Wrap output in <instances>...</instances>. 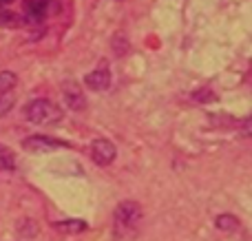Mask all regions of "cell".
<instances>
[{
	"label": "cell",
	"mask_w": 252,
	"mask_h": 241,
	"mask_svg": "<svg viewBox=\"0 0 252 241\" xmlns=\"http://www.w3.org/2000/svg\"><path fill=\"white\" fill-rule=\"evenodd\" d=\"M84 82H87L89 89H93V91H106V89L111 87V71L106 69H97L93 71V73H89L87 78H84Z\"/></svg>",
	"instance_id": "cell-7"
},
{
	"label": "cell",
	"mask_w": 252,
	"mask_h": 241,
	"mask_svg": "<svg viewBox=\"0 0 252 241\" xmlns=\"http://www.w3.org/2000/svg\"><path fill=\"white\" fill-rule=\"evenodd\" d=\"M91 157L97 166H109L118 157V149H115V144L111 140L100 137V140H93L91 144Z\"/></svg>",
	"instance_id": "cell-4"
},
{
	"label": "cell",
	"mask_w": 252,
	"mask_h": 241,
	"mask_svg": "<svg viewBox=\"0 0 252 241\" xmlns=\"http://www.w3.org/2000/svg\"><path fill=\"white\" fill-rule=\"evenodd\" d=\"M0 171H16V155L0 146Z\"/></svg>",
	"instance_id": "cell-11"
},
{
	"label": "cell",
	"mask_w": 252,
	"mask_h": 241,
	"mask_svg": "<svg viewBox=\"0 0 252 241\" xmlns=\"http://www.w3.org/2000/svg\"><path fill=\"white\" fill-rule=\"evenodd\" d=\"M16 84H18L16 73H11V71H0V93H9Z\"/></svg>",
	"instance_id": "cell-12"
},
{
	"label": "cell",
	"mask_w": 252,
	"mask_h": 241,
	"mask_svg": "<svg viewBox=\"0 0 252 241\" xmlns=\"http://www.w3.org/2000/svg\"><path fill=\"white\" fill-rule=\"evenodd\" d=\"M11 2H13V0H0V11H2L4 7H9V4H11Z\"/></svg>",
	"instance_id": "cell-16"
},
{
	"label": "cell",
	"mask_w": 252,
	"mask_h": 241,
	"mask_svg": "<svg viewBox=\"0 0 252 241\" xmlns=\"http://www.w3.org/2000/svg\"><path fill=\"white\" fill-rule=\"evenodd\" d=\"M215 226H217L221 233H235V230H239V219H237L235 215H219L217 219H215Z\"/></svg>",
	"instance_id": "cell-9"
},
{
	"label": "cell",
	"mask_w": 252,
	"mask_h": 241,
	"mask_svg": "<svg viewBox=\"0 0 252 241\" xmlns=\"http://www.w3.org/2000/svg\"><path fill=\"white\" fill-rule=\"evenodd\" d=\"M51 7H53V0H25V2H22V13H25L27 22L40 25V22L49 16Z\"/></svg>",
	"instance_id": "cell-5"
},
{
	"label": "cell",
	"mask_w": 252,
	"mask_h": 241,
	"mask_svg": "<svg viewBox=\"0 0 252 241\" xmlns=\"http://www.w3.org/2000/svg\"><path fill=\"white\" fill-rule=\"evenodd\" d=\"M0 25H2V27H18V25H20V22H18V16H16V13H4V9H2V11H0Z\"/></svg>",
	"instance_id": "cell-14"
},
{
	"label": "cell",
	"mask_w": 252,
	"mask_h": 241,
	"mask_svg": "<svg viewBox=\"0 0 252 241\" xmlns=\"http://www.w3.org/2000/svg\"><path fill=\"white\" fill-rule=\"evenodd\" d=\"M144 219V211L137 202L118 204L113 212V239L115 241H135L139 235V224Z\"/></svg>",
	"instance_id": "cell-1"
},
{
	"label": "cell",
	"mask_w": 252,
	"mask_h": 241,
	"mask_svg": "<svg viewBox=\"0 0 252 241\" xmlns=\"http://www.w3.org/2000/svg\"><path fill=\"white\" fill-rule=\"evenodd\" d=\"M11 106H13V95H9V93H0V120L11 111Z\"/></svg>",
	"instance_id": "cell-13"
},
{
	"label": "cell",
	"mask_w": 252,
	"mask_h": 241,
	"mask_svg": "<svg viewBox=\"0 0 252 241\" xmlns=\"http://www.w3.org/2000/svg\"><path fill=\"white\" fill-rule=\"evenodd\" d=\"M25 118L35 126H53V124L62 122L64 111L47 97H38L25 106Z\"/></svg>",
	"instance_id": "cell-2"
},
{
	"label": "cell",
	"mask_w": 252,
	"mask_h": 241,
	"mask_svg": "<svg viewBox=\"0 0 252 241\" xmlns=\"http://www.w3.org/2000/svg\"><path fill=\"white\" fill-rule=\"evenodd\" d=\"M53 228L58 233H66V235H80L87 230V221L82 219H66V221H53Z\"/></svg>",
	"instance_id": "cell-8"
},
{
	"label": "cell",
	"mask_w": 252,
	"mask_h": 241,
	"mask_svg": "<svg viewBox=\"0 0 252 241\" xmlns=\"http://www.w3.org/2000/svg\"><path fill=\"white\" fill-rule=\"evenodd\" d=\"M192 100H197V102H213L215 100V93L208 91V89H199V91L192 93Z\"/></svg>",
	"instance_id": "cell-15"
},
{
	"label": "cell",
	"mask_w": 252,
	"mask_h": 241,
	"mask_svg": "<svg viewBox=\"0 0 252 241\" xmlns=\"http://www.w3.org/2000/svg\"><path fill=\"white\" fill-rule=\"evenodd\" d=\"M16 230H18V235H20V237L33 239L35 233H38V224H35V221H31V219H22V221H18V224H16Z\"/></svg>",
	"instance_id": "cell-10"
},
{
	"label": "cell",
	"mask_w": 252,
	"mask_h": 241,
	"mask_svg": "<svg viewBox=\"0 0 252 241\" xmlns=\"http://www.w3.org/2000/svg\"><path fill=\"white\" fill-rule=\"evenodd\" d=\"M66 142H60V140H53V137H47V135H31L27 140H22V149L29 151V153H51V151H58V149H66Z\"/></svg>",
	"instance_id": "cell-3"
},
{
	"label": "cell",
	"mask_w": 252,
	"mask_h": 241,
	"mask_svg": "<svg viewBox=\"0 0 252 241\" xmlns=\"http://www.w3.org/2000/svg\"><path fill=\"white\" fill-rule=\"evenodd\" d=\"M62 95H64V102H66L69 109H73V111H84L87 109V97H84L80 84L73 82V80H66V82L62 84Z\"/></svg>",
	"instance_id": "cell-6"
}]
</instances>
